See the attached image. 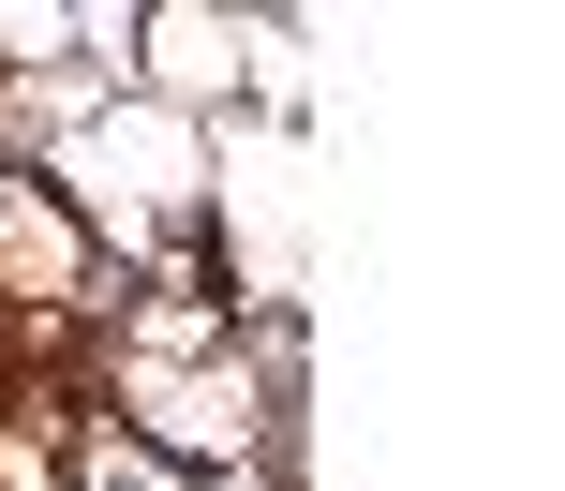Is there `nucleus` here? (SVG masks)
Instances as JSON below:
<instances>
[{
  "instance_id": "1",
  "label": "nucleus",
  "mask_w": 565,
  "mask_h": 491,
  "mask_svg": "<svg viewBox=\"0 0 565 491\" xmlns=\"http://www.w3.org/2000/svg\"><path fill=\"white\" fill-rule=\"evenodd\" d=\"M135 89L179 119H238V89H254V15H224V0H135Z\"/></svg>"
}]
</instances>
